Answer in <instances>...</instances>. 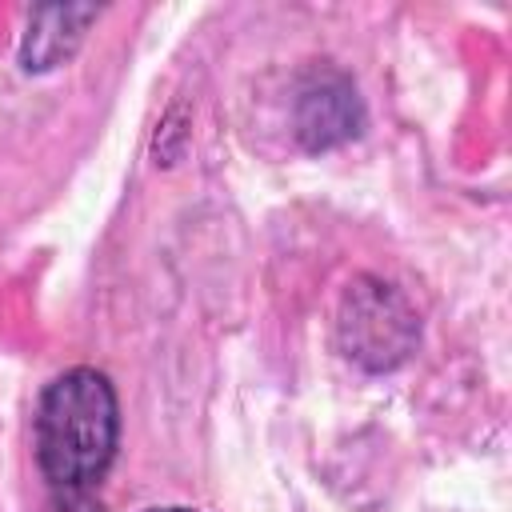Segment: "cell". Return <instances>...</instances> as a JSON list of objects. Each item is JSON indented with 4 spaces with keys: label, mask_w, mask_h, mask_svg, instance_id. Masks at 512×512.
Here are the masks:
<instances>
[{
    "label": "cell",
    "mask_w": 512,
    "mask_h": 512,
    "mask_svg": "<svg viewBox=\"0 0 512 512\" xmlns=\"http://www.w3.org/2000/svg\"><path fill=\"white\" fill-rule=\"evenodd\" d=\"M420 324L412 304L384 280L360 276L348 284L336 316L340 352L364 372H392L416 348Z\"/></svg>",
    "instance_id": "cell-2"
},
{
    "label": "cell",
    "mask_w": 512,
    "mask_h": 512,
    "mask_svg": "<svg viewBox=\"0 0 512 512\" xmlns=\"http://www.w3.org/2000/svg\"><path fill=\"white\" fill-rule=\"evenodd\" d=\"M116 436L120 408L104 372L72 368L44 388L36 408V460L56 488L76 492L96 484L116 456Z\"/></svg>",
    "instance_id": "cell-1"
},
{
    "label": "cell",
    "mask_w": 512,
    "mask_h": 512,
    "mask_svg": "<svg viewBox=\"0 0 512 512\" xmlns=\"http://www.w3.org/2000/svg\"><path fill=\"white\" fill-rule=\"evenodd\" d=\"M88 20H96V8L92 4L36 8L32 12V24H28V36H24V48H20L24 68L28 72H44V68H56L64 56H72V48L80 44Z\"/></svg>",
    "instance_id": "cell-4"
},
{
    "label": "cell",
    "mask_w": 512,
    "mask_h": 512,
    "mask_svg": "<svg viewBox=\"0 0 512 512\" xmlns=\"http://www.w3.org/2000/svg\"><path fill=\"white\" fill-rule=\"evenodd\" d=\"M144 512H192V508H176V504H168V508H144Z\"/></svg>",
    "instance_id": "cell-5"
},
{
    "label": "cell",
    "mask_w": 512,
    "mask_h": 512,
    "mask_svg": "<svg viewBox=\"0 0 512 512\" xmlns=\"http://www.w3.org/2000/svg\"><path fill=\"white\" fill-rule=\"evenodd\" d=\"M364 128V108L344 76H316L296 96V136L308 152L336 148Z\"/></svg>",
    "instance_id": "cell-3"
}]
</instances>
